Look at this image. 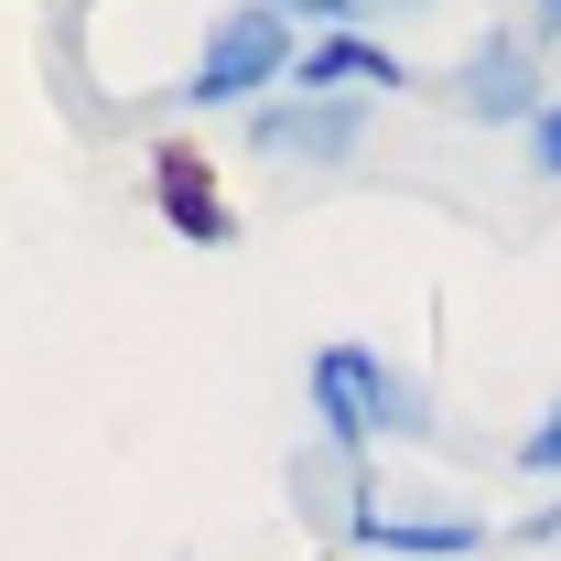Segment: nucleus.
<instances>
[{
	"label": "nucleus",
	"instance_id": "f257e3e1",
	"mask_svg": "<svg viewBox=\"0 0 561 561\" xmlns=\"http://www.w3.org/2000/svg\"><path fill=\"white\" fill-rule=\"evenodd\" d=\"M313 411H324V443L346 454V476H367V443H378V432H400V443L432 432L421 378H400L378 346H324L313 356Z\"/></svg>",
	"mask_w": 561,
	"mask_h": 561
},
{
	"label": "nucleus",
	"instance_id": "f03ea898",
	"mask_svg": "<svg viewBox=\"0 0 561 561\" xmlns=\"http://www.w3.org/2000/svg\"><path fill=\"white\" fill-rule=\"evenodd\" d=\"M271 76H291V22H280L271 0H249V11H227L206 33V66L184 76V98L195 108H227V98H260Z\"/></svg>",
	"mask_w": 561,
	"mask_h": 561
},
{
	"label": "nucleus",
	"instance_id": "7ed1b4c3",
	"mask_svg": "<svg viewBox=\"0 0 561 561\" xmlns=\"http://www.w3.org/2000/svg\"><path fill=\"white\" fill-rule=\"evenodd\" d=\"M151 206L173 238H195V249H227L238 238V206H227V184H216V162L195 140H151Z\"/></svg>",
	"mask_w": 561,
	"mask_h": 561
},
{
	"label": "nucleus",
	"instance_id": "20e7f679",
	"mask_svg": "<svg viewBox=\"0 0 561 561\" xmlns=\"http://www.w3.org/2000/svg\"><path fill=\"white\" fill-rule=\"evenodd\" d=\"M454 98L476 108V119H540V55L518 44V33H486L465 76H454Z\"/></svg>",
	"mask_w": 561,
	"mask_h": 561
},
{
	"label": "nucleus",
	"instance_id": "39448f33",
	"mask_svg": "<svg viewBox=\"0 0 561 561\" xmlns=\"http://www.w3.org/2000/svg\"><path fill=\"white\" fill-rule=\"evenodd\" d=\"M335 87H411V66L378 55L367 33H313V44H291V98H335Z\"/></svg>",
	"mask_w": 561,
	"mask_h": 561
},
{
	"label": "nucleus",
	"instance_id": "423d86ee",
	"mask_svg": "<svg viewBox=\"0 0 561 561\" xmlns=\"http://www.w3.org/2000/svg\"><path fill=\"white\" fill-rule=\"evenodd\" d=\"M249 140H260V151H291V162H346L356 151V108L346 98H280V108L249 119Z\"/></svg>",
	"mask_w": 561,
	"mask_h": 561
},
{
	"label": "nucleus",
	"instance_id": "0eeeda50",
	"mask_svg": "<svg viewBox=\"0 0 561 561\" xmlns=\"http://www.w3.org/2000/svg\"><path fill=\"white\" fill-rule=\"evenodd\" d=\"M346 529L367 551H400V561H465L486 551V518H389V507H346Z\"/></svg>",
	"mask_w": 561,
	"mask_h": 561
},
{
	"label": "nucleus",
	"instance_id": "6e6552de",
	"mask_svg": "<svg viewBox=\"0 0 561 561\" xmlns=\"http://www.w3.org/2000/svg\"><path fill=\"white\" fill-rule=\"evenodd\" d=\"M518 465H529V476H561V400H551V411H540V432L518 443Z\"/></svg>",
	"mask_w": 561,
	"mask_h": 561
},
{
	"label": "nucleus",
	"instance_id": "1a4fd4ad",
	"mask_svg": "<svg viewBox=\"0 0 561 561\" xmlns=\"http://www.w3.org/2000/svg\"><path fill=\"white\" fill-rule=\"evenodd\" d=\"M529 162H540V173H561V98L529 119Z\"/></svg>",
	"mask_w": 561,
	"mask_h": 561
},
{
	"label": "nucleus",
	"instance_id": "9d476101",
	"mask_svg": "<svg viewBox=\"0 0 561 561\" xmlns=\"http://www.w3.org/2000/svg\"><path fill=\"white\" fill-rule=\"evenodd\" d=\"M271 11H280V22H324V33H346L356 0H271Z\"/></svg>",
	"mask_w": 561,
	"mask_h": 561
},
{
	"label": "nucleus",
	"instance_id": "9b49d317",
	"mask_svg": "<svg viewBox=\"0 0 561 561\" xmlns=\"http://www.w3.org/2000/svg\"><path fill=\"white\" fill-rule=\"evenodd\" d=\"M540 33H561V0H540Z\"/></svg>",
	"mask_w": 561,
	"mask_h": 561
}]
</instances>
